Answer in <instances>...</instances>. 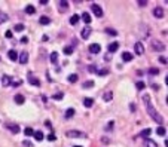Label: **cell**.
Masks as SVG:
<instances>
[{"label": "cell", "mask_w": 168, "mask_h": 147, "mask_svg": "<svg viewBox=\"0 0 168 147\" xmlns=\"http://www.w3.org/2000/svg\"><path fill=\"white\" fill-rule=\"evenodd\" d=\"M5 36H6L8 39H11V37H12V31H9V30H8V31L5 33Z\"/></svg>", "instance_id": "cell-45"}, {"label": "cell", "mask_w": 168, "mask_h": 147, "mask_svg": "<svg viewBox=\"0 0 168 147\" xmlns=\"http://www.w3.org/2000/svg\"><path fill=\"white\" fill-rule=\"evenodd\" d=\"M135 86H137V89H138V91L144 89V83H143V82H138V83H137Z\"/></svg>", "instance_id": "cell-37"}, {"label": "cell", "mask_w": 168, "mask_h": 147, "mask_svg": "<svg viewBox=\"0 0 168 147\" xmlns=\"http://www.w3.org/2000/svg\"><path fill=\"white\" fill-rule=\"evenodd\" d=\"M92 86H94V82H92V80H86V82L83 83V89H89Z\"/></svg>", "instance_id": "cell-27"}, {"label": "cell", "mask_w": 168, "mask_h": 147, "mask_svg": "<svg viewBox=\"0 0 168 147\" xmlns=\"http://www.w3.org/2000/svg\"><path fill=\"white\" fill-rule=\"evenodd\" d=\"M79 20H80V15H73L71 18H70V24L71 25H76L79 23Z\"/></svg>", "instance_id": "cell-21"}, {"label": "cell", "mask_w": 168, "mask_h": 147, "mask_svg": "<svg viewBox=\"0 0 168 147\" xmlns=\"http://www.w3.org/2000/svg\"><path fill=\"white\" fill-rule=\"evenodd\" d=\"M34 138H36V140H37V141H42V140H43V132H42V131H36V132H34Z\"/></svg>", "instance_id": "cell-20"}, {"label": "cell", "mask_w": 168, "mask_h": 147, "mask_svg": "<svg viewBox=\"0 0 168 147\" xmlns=\"http://www.w3.org/2000/svg\"><path fill=\"white\" fill-rule=\"evenodd\" d=\"M134 51L137 55H143V52H144V45H143L141 42H137L134 45Z\"/></svg>", "instance_id": "cell-5"}, {"label": "cell", "mask_w": 168, "mask_h": 147, "mask_svg": "<svg viewBox=\"0 0 168 147\" xmlns=\"http://www.w3.org/2000/svg\"><path fill=\"white\" fill-rule=\"evenodd\" d=\"M101 51V46L98 45V43H92V45L89 46V52L91 54H98Z\"/></svg>", "instance_id": "cell-11"}, {"label": "cell", "mask_w": 168, "mask_h": 147, "mask_svg": "<svg viewBox=\"0 0 168 147\" xmlns=\"http://www.w3.org/2000/svg\"><path fill=\"white\" fill-rule=\"evenodd\" d=\"M52 98H54V100H57V101H60V100H63V94H61V92H58V94H55Z\"/></svg>", "instance_id": "cell-36"}, {"label": "cell", "mask_w": 168, "mask_h": 147, "mask_svg": "<svg viewBox=\"0 0 168 147\" xmlns=\"http://www.w3.org/2000/svg\"><path fill=\"white\" fill-rule=\"evenodd\" d=\"M92 104H94V100H92V98H85V100H83V106H85V107H92Z\"/></svg>", "instance_id": "cell-24"}, {"label": "cell", "mask_w": 168, "mask_h": 147, "mask_svg": "<svg viewBox=\"0 0 168 147\" xmlns=\"http://www.w3.org/2000/svg\"><path fill=\"white\" fill-rule=\"evenodd\" d=\"M21 42H23V43H27V42H28V37H25V36H24L23 39H21Z\"/></svg>", "instance_id": "cell-47"}, {"label": "cell", "mask_w": 168, "mask_h": 147, "mask_svg": "<svg viewBox=\"0 0 168 147\" xmlns=\"http://www.w3.org/2000/svg\"><path fill=\"white\" fill-rule=\"evenodd\" d=\"M150 134H152V129H150V128H147V129H143V131H141V132H140V137H149L150 135Z\"/></svg>", "instance_id": "cell-23"}, {"label": "cell", "mask_w": 168, "mask_h": 147, "mask_svg": "<svg viewBox=\"0 0 168 147\" xmlns=\"http://www.w3.org/2000/svg\"><path fill=\"white\" fill-rule=\"evenodd\" d=\"M88 70H89L91 73H97V71H98V70H97V67H95V66H89V67H88Z\"/></svg>", "instance_id": "cell-40"}, {"label": "cell", "mask_w": 168, "mask_h": 147, "mask_svg": "<svg viewBox=\"0 0 168 147\" xmlns=\"http://www.w3.org/2000/svg\"><path fill=\"white\" fill-rule=\"evenodd\" d=\"M57 61H58V54H57V52H52V54H51V63H52V64H57Z\"/></svg>", "instance_id": "cell-30"}, {"label": "cell", "mask_w": 168, "mask_h": 147, "mask_svg": "<svg viewBox=\"0 0 168 147\" xmlns=\"http://www.w3.org/2000/svg\"><path fill=\"white\" fill-rule=\"evenodd\" d=\"M153 15H155V18H164V9L161 6L155 8L153 9Z\"/></svg>", "instance_id": "cell-10"}, {"label": "cell", "mask_w": 168, "mask_h": 147, "mask_svg": "<svg viewBox=\"0 0 168 147\" xmlns=\"http://www.w3.org/2000/svg\"><path fill=\"white\" fill-rule=\"evenodd\" d=\"M68 82H70V83L78 82V74H70V76H68Z\"/></svg>", "instance_id": "cell-32"}, {"label": "cell", "mask_w": 168, "mask_h": 147, "mask_svg": "<svg viewBox=\"0 0 168 147\" xmlns=\"http://www.w3.org/2000/svg\"><path fill=\"white\" fill-rule=\"evenodd\" d=\"M143 101L146 102V106H149V104H150V97H149V95H144V97H143Z\"/></svg>", "instance_id": "cell-38"}, {"label": "cell", "mask_w": 168, "mask_h": 147, "mask_svg": "<svg viewBox=\"0 0 168 147\" xmlns=\"http://www.w3.org/2000/svg\"><path fill=\"white\" fill-rule=\"evenodd\" d=\"M147 113H149V116H150V117H152V119H153V120H155L156 124H159V125L164 124V117H162L161 114L158 113L156 109H155V107H152L150 104L147 106Z\"/></svg>", "instance_id": "cell-1"}, {"label": "cell", "mask_w": 168, "mask_h": 147, "mask_svg": "<svg viewBox=\"0 0 168 147\" xmlns=\"http://www.w3.org/2000/svg\"><path fill=\"white\" fill-rule=\"evenodd\" d=\"M73 147H82V146H73Z\"/></svg>", "instance_id": "cell-49"}, {"label": "cell", "mask_w": 168, "mask_h": 147, "mask_svg": "<svg viewBox=\"0 0 168 147\" xmlns=\"http://www.w3.org/2000/svg\"><path fill=\"white\" fill-rule=\"evenodd\" d=\"M39 23L42 24V25H45V24H49V23H51V20H49L48 16H42V18L39 20Z\"/></svg>", "instance_id": "cell-31"}, {"label": "cell", "mask_w": 168, "mask_h": 147, "mask_svg": "<svg viewBox=\"0 0 168 147\" xmlns=\"http://www.w3.org/2000/svg\"><path fill=\"white\" fill-rule=\"evenodd\" d=\"M71 52H73V49H71V46H66V48H64V54H66V55H70Z\"/></svg>", "instance_id": "cell-35"}, {"label": "cell", "mask_w": 168, "mask_h": 147, "mask_svg": "<svg viewBox=\"0 0 168 147\" xmlns=\"http://www.w3.org/2000/svg\"><path fill=\"white\" fill-rule=\"evenodd\" d=\"M24 101H25V98L23 95H15V102L16 104H24Z\"/></svg>", "instance_id": "cell-25"}, {"label": "cell", "mask_w": 168, "mask_h": 147, "mask_svg": "<svg viewBox=\"0 0 168 147\" xmlns=\"http://www.w3.org/2000/svg\"><path fill=\"white\" fill-rule=\"evenodd\" d=\"M118 48H119V42H112V43H110V45H109V48H107V49H109V52H116V51H118Z\"/></svg>", "instance_id": "cell-12"}, {"label": "cell", "mask_w": 168, "mask_h": 147, "mask_svg": "<svg viewBox=\"0 0 168 147\" xmlns=\"http://www.w3.org/2000/svg\"><path fill=\"white\" fill-rule=\"evenodd\" d=\"M159 63L165 66V64H167V57H159Z\"/></svg>", "instance_id": "cell-41"}, {"label": "cell", "mask_w": 168, "mask_h": 147, "mask_svg": "<svg viewBox=\"0 0 168 147\" xmlns=\"http://www.w3.org/2000/svg\"><path fill=\"white\" fill-rule=\"evenodd\" d=\"M67 137H70V138H83L85 134L80 132V131H75V129H71V131H67Z\"/></svg>", "instance_id": "cell-4"}, {"label": "cell", "mask_w": 168, "mask_h": 147, "mask_svg": "<svg viewBox=\"0 0 168 147\" xmlns=\"http://www.w3.org/2000/svg\"><path fill=\"white\" fill-rule=\"evenodd\" d=\"M23 144H24L25 147H31V143H30V141H24Z\"/></svg>", "instance_id": "cell-46"}, {"label": "cell", "mask_w": 168, "mask_h": 147, "mask_svg": "<svg viewBox=\"0 0 168 147\" xmlns=\"http://www.w3.org/2000/svg\"><path fill=\"white\" fill-rule=\"evenodd\" d=\"M58 9L61 12H66L68 9V2H66V0H60V2H58Z\"/></svg>", "instance_id": "cell-8"}, {"label": "cell", "mask_w": 168, "mask_h": 147, "mask_svg": "<svg viewBox=\"0 0 168 147\" xmlns=\"http://www.w3.org/2000/svg\"><path fill=\"white\" fill-rule=\"evenodd\" d=\"M27 79H28V82H30L31 85H34V86H39V85H40V80L37 79L36 76H33V73H28Z\"/></svg>", "instance_id": "cell-7"}, {"label": "cell", "mask_w": 168, "mask_h": 147, "mask_svg": "<svg viewBox=\"0 0 168 147\" xmlns=\"http://www.w3.org/2000/svg\"><path fill=\"white\" fill-rule=\"evenodd\" d=\"M91 9H92V13H94L97 18H101V16H103V9H101L100 5L92 3V5H91Z\"/></svg>", "instance_id": "cell-3"}, {"label": "cell", "mask_w": 168, "mask_h": 147, "mask_svg": "<svg viewBox=\"0 0 168 147\" xmlns=\"http://www.w3.org/2000/svg\"><path fill=\"white\" fill-rule=\"evenodd\" d=\"M73 114H75V109H67L66 113H64V116L68 119V117H73Z\"/></svg>", "instance_id": "cell-26"}, {"label": "cell", "mask_w": 168, "mask_h": 147, "mask_svg": "<svg viewBox=\"0 0 168 147\" xmlns=\"http://www.w3.org/2000/svg\"><path fill=\"white\" fill-rule=\"evenodd\" d=\"M149 73H150V74H153V76H155V74H158V73H159V71H158V68H150V70H149Z\"/></svg>", "instance_id": "cell-42"}, {"label": "cell", "mask_w": 168, "mask_h": 147, "mask_svg": "<svg viewBox=\"0 0 168 147\" xmlns=\"http://www.w3.org/2000/svg\"><path fill=\"white\" fill-rule=\"evenodd\" d=\"M39 3H40V5H46V3H48V0H40Z\"/></svg>", "instance_id": "cell-48"}, {"label": "cell", "mask_w": 168, "mask_h": 147, "mask_svg": "<svg viewBox=\"0 0 168 147\" xmlns=\"http://www.w3.org/2000/svg\"><path fill=\"white\" fill-rule=\"evenodd\" d=\"M8 128L12 131V134H18L20 132V126L16 124H8Z\"/></svg>", "instance_id": "cell-13"}, {"label": "cell", "mask_w": 168, "mask_h": 147, "mask_svg": "<svg viewBox=\"0 0 168 147\" xmlns=\"http://www.w3.org/2000/svg\"><path fill=\"white\" fill-rule=\"evenodd\" d=\"M18 61H20L21 64H27V63H28V52H27V51H23V52L18 55Z\"/></svg>", "instance_id": "cell-6"}, {"label": "cell", "mask_w": 168, "mask_h": 147, "mask_svg": "<svg viewBox=\"0 0 168 147\" xmlns=\"http://www.w3.org/2000/svg\"><path fill=\"white\" fill-rule=\"evenodd\" d=\"M8 20V16L5 15V13H0V23H3V21H6Z\"/></svg>", "instance_id": "cell-43"}, {"label": "cell", "mask_w": 168, "mask_h": 147, "mask_svg": "<svg viewBox=\"0 0 168 147\" xmlns=\"http://www.w3.org/2000/svg\"><path fill=\"white\" fill-rule=\"evenodd\" d=\"M34 12H36V8H34L33 5H28V6H25V13H28V15H33Z\"/></svg>", "instance_id": "cell-19"}, {"label": "cell", "mask_w": 168, "mask_h": 147, "mask_svg": "<svg viewBox=\"0 0 168 147\" xmlns=\"http://www.w3.org/2000/svg\"><path fill=\"white\" fill-rule=\"evenodd\" d=\"M150 45H152V48H153V51H158V52H161V51H165V45H164L162 42L156 40V39H152Z\"/></svg>", "instance_id": "cell-2"}, {"label": "cell", "mask_w": 168, "mask_h": 147, "mask_svg": "<svg viewBox=\"0 0 168 147\" xmlns=\"http://www.w3.org/2000/svg\"><path fill=\"white\" fill-rule=\"evenodd\" d=\"M156 134H158V135H161V137H165V134H167V129H165L164 126H158Z\"/></svg>", "instance_id": "cell-18"}, {"label": "cell", "mask_w": 168, "mask_h": 147, "mask_svg": "<svg viewBox=\"0 0 168 147\" xmlns=\"http://www.w3.org/2000/svg\"><path fill=\"white\" fill-rule=\"evenodd\" d=\"M8 57H9V59H12V61H18V52H16V51H9V52H8Z\"/></svg>", "instance_id": "cell-14"}, {"label": "cell", "mask_w": 168, "mask_h": 147, "mask_svg": "<svg viewBox=\"0 0 168 147\" xmlns=\"http://www.w3.org/2000/svg\"><path fill=\"white\" fill-rule=\"evenodd\" d=\"M91 33H92V28H91V27H83V30H82L80 36H82V39H88Z\"/></svg>", "instance_id": "cell-9"}, {"label": "cell", "mask_w": 168, "mask_h": 147, "mask_svg": "<svg viewBox=\"0 0 168 147\" xmlns=\"http://www.w3.org/2000/svg\"><path fill=\"white\" fill-rule=\"evenodd\" d=\"M144 144H146V147H158V146H156V143H155L153 140H146Z\"/></svg>", "instance_id": "cell-28"}, {"label": "cell", "mask_w": 168, "mask_h": 147, "mask_svg": "<svg viewBox=\"0 0 168 147\" xmlns=\"http://www.w3.org/2000/svg\"><path fill=\"white\" fill-rule=\"evenodd\" d=\"M112 97H113V94L112 92H110V91H109V92H106V94H104V95H103V100H104V101H112Z\"/></svg>", "instance_id": "cell-22"}, {"label": "cell", "mask_w": 168, "mask_h": 147, "mask_svg": "<svg viewBox=\"0 0 168 147\" xmlns=\"http://www.w3.org/2000/svg\"><path fill=\"white\" fill-rule=\"evenodd\" d=\"M24 28H25V27H24L23 24H16V25H15V28H13V30H15V31H23Z\"/></svg>", "instance_id": "cell-33"}, {"label": "cell", "mask_w": 168, "mask_h": 147, "mask_svg": "<svg viewBox=\"0 0 168 147\" xmlns=\"http://www.w3.org/2000/svg\"><path fill=\"white\" fill-rule=\"evenodd\" d=\"M106 31H107L109 34H113V36H116V31H115V30H112V28H107Z\"/></svg>", "instance_id": "cell-44"}, {"label": "cell", "mask_w": 168, "mask_h": 147, "mask_svg": "<svg viewBox=\"0 0 168 147\" xmlns=\"http://www.w3.org/2000/svg\"><path fill=\"white\" fill-rule=\"evenodd\" d=\"M12 85V77L11 76H3V86H11Z\"/></svg>", "instance_id": "cell-15"}, {"label": "cell", "mask_w": 168, "mask_h": 147, "mask_svg": "<svg viewBox=\"0 0 168 147\" xmlns=\"http://www.w3.org/2000/svg\"><path fill=\"white\" fill-rule=\"evenodd\" d=\"M107 73H109V70H107V68H104V70H98V71H97V74H98V76H106Z\"/></svg>", "instance_id": "cell-34"}, {"label": "cell", "mask_w": 168, "mask_h": 147, "mask_svg": "<svg viewBox=\"0 0 168 147\" xmlns=\"http://www.w3.org/2000/svg\"><path fill=\"white\" fill-rule=\"evenodd\" d=\"M24 134H25L27 137H33L34 135V131L31 129V128H25V129H24Z\"/></svg>", "instance_id": "cell-29"}, {"label": "cell", "mask_w": 168, "mask_h": 147, "mask_svg": "<svg viewBox=\"0 0 168 147\" xmlns=\"http://www.w3.org/2000/svg\"><path fill=\"white\" fill-rule=\"evenodd\" d=\"M80 18H82V21H83V23H86V24H89V23H91V15L88 13V12H83Z\"/></svg>", "instance_id": "cell-16"}, {"label": "cell", "mask_w": 168, "mask_h": 147, "mask_svg": "<svg viewBox=\"0 0 168 147\" xmlns=\"http://www.w3.org/2000/svg\"><path fill=\"white\" fill-rule=\"evenodd\" d=\"M122 59L125 61V63L131 61V59H133V54H131V52H123V54H122Z\"/></svg>", "instance_id": "cell-17"}, {"label": "cell", "mask_w": 168, "mask_h": 147, "mask_svg": "<svg viewBox=\"0 0 168 147\" xmlns=\"http://www.w3.org/2000/svg\"><path fill=\"white\" fill-rule=\"evenodd\" d=\"M137 3H138V6H146V5H147L149 2H147V0H138Z\"/></svg>", "instance_id": "cell-39"}]
</instances>
